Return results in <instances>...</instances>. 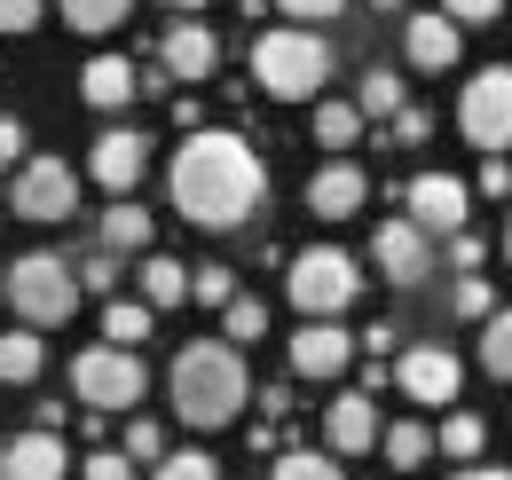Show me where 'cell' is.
<instances>
[{
	"mask_svg": "<svg viewBox=\"0 0 512 480\" xmlns=\"http://www.w3.org/2000/svg\"><path fill=\"white\" fill-rule=\"evenodd\" d=\"M402 213H410L418 229L449 237V229H465V213H473V189H465L457 174H418L410 189H402Z\"/></svg>",
	"mask_w": 512,
	"mask_h": 480,
	"instance_id": "10",
	"label": "cell"
},
{
	"mask_svg": "<svg viewBox=\"0 0 512 480\" xmlns=\"http://www.w3.org/2000/svg\"><path fill=\"white\" fill-rule=\"evenodd\" d=\"M449 480H512V473H505V465H481V457H465V465H457Z\"/></svg>",
	"mask_w": 512,
	"mask_h": 480,
	"instance_id": "45",
	"label": "cell"
},
{
	"mask_svg": "<svg viewBox=\"0 0 512 480\" xmlns=\"http://www.w3.org/2000/svg\"><path fill=\"white\" fill-rule=\"evenodd\" d=\"M166 189H174V213L197 221V229H245L268 197V166L245 134L229 126H190L174 166H166Z\"/></svg>",
	"mask_w": 512,
	"mask_h": 480,
	"instance_id": "1",
	"label": "cell"
},
{
	"mask_svg": "<svg viewBox=\"0 0 512 480\" xmlns=\"http://www.w3.org/2000/svg\"><path fill=\"white\" fill-rule=\"evenodd\" d=\"M379 402L371 394H339L331 410H323V441H331V457H371L379 449Z\"/></svg>",
	"mask_w": 512,
	"mask_h": 480,
	"instance_id": "13",
	"label": "cell"
},
{
	"mask_svg": "<svg viewBox=\"0 0 512 480\" xmlns=\"http://www.w3.org/2000/svg\"><path fill=\"white\" fill-rule=\"evenodd\" d=\"M394 339H402V331H394V323H371V331H363V339H355V347H371V355H386V347H394Z\"/></svg>",
	"mask_w": 512,
	"mask_h": 480,
	"instance_id": "46",
	"label": "cell"
},
{
	"mask_svg": "<svg viewBox=\"0 0 512 480\" xmlns=\"http://www.w3.org/2000/svg\"><path fill=\"white\" fill-rule=\"evenodd\" d=\"M371 205V174L355 166V158H331L316 181H308V213L316 221H347V213H363Z\"/></svg>",
	"mask_w": 512,
	"mask_h": 480,
	"instance_id": "15",
	"label": "cell"
},
{
	"mask_svg": "<svg viewBox=\"0 0 512 480\" xmlns=\"http://www.w3.org/2000/svg\"><path fill=\"white\" fill-rule=\"evenodd\" d=\"M79 480H134V457L127 449H95V457L79 465Z\"/></svg>",
	"mask_w": 512,
	"mask_h": 480,
	"instance_id": "37",
	"label": "cell"
},
{
	"mask_svg": "<svg viewBox=\"0 0 512 480\" xmlns=\"http://www.w3.org/2000/svg\"><path fill=\"white\" fill-rule=\"evenodd\" d=\"M150 480H221V465H213L205 449H166V457H158V473H150Z\"/></svg>",
	"mask_w": 512,
	"mask_h": 480,
	"instance_id": "32",
	"label": "cell"
},
{
	"mask_svg": "<svg viewBox=\"0 0 512 480\" xmlns=\"http://www.w3.org/2000/svg\"><path fill=\"white\" fill-rule=\"evenodd\" d=\"M142 386H150V370L134 347H79L71 355V402H87V410H134L142 402Z\"/></svg>",
	"mask_w": 512,
	"mask_h": 480,
	"instance_id": "6",
	"label": "cell"
},
{
	"mask_svg": "<svg viewBox=\"0 0 512 480\" xmlns=\"http://www.w3.org/2000/svg\"><path fill=\"white\" fill-rule=\"evenodd\" d=\"M56 8H64L71 32H87V40H95V32H119V24H127L134 0H56Z\"/></svg>",
	"mask_w": 512,
	"mask_h": 480,
	"instance_id": "25",
	"label": "cell"
},
{
	"mask_svg": "<svg viewBox=\"0 0 512 480\" xmlns=\"http://www.w3.org/2000/svg\"><path fill=\"white\" fill-rule=\"evenodd\" d=\"M158 71L166 79H213L221 71V40L205 32V24H166V40H158Z\"/></svg>",
	"mask_w": 512,
	"mask_h": 480,
	"instance_id": "17",
	"label": "cell"
},
{
	"mask_svg": "<svg viewBox=\"0 0 512 480\" xmlns=\"http://www.w3.org/2000/svg\"><path fill=\"white\" fill-rule=\"evenodd\" d=\"M481 260H489V244L473 237V229H449V268H457V276H465V268H481Z\"/></svg>",
	"mask_w": 512,
	"mask_h": 480,
	"instance_id": "40",
	"label": "cell"
},
{
	"mask_svg": "<svg viewBox=\"0 0 512 480\" xmlns=\"http://www.w3.org/2000/svg\"><path fill=\"white\" fill-rule=\"evenodd\" d=\"M457 126L473 150H512V63L473 71V87L457 95Z\"/></svg>",
	"mask_w": 512,
	"mask_h": 480,
	"instance_id": "8",
	"label": "cell"
},
{
	"mask_svg": "<svg viewBox=\"0 0 512 480\" xmlns=\"http://www.w3.org/2000/svg\"><path fill=\"white\" fill-rule=\"evenodd\" d=\"M426 134H434V111H418V103H402V111H394V142H402V150H410V142H426Z\"/></svg>",
	"mask_w": 512,
	"mask_h": 480,
	"instance_id": "41",
	"label": "cell"
},
{
	"mask_svg": "<svg viewBox=\"0 0 512 480\" xmlns=\"http://www.w3.org/2000/svg\"><path fill=\"white\" fill-rule=\"evenodd\" d=\"M150 323H158V307H150V300H127V307H111V315H103V339H111V347H134V339H150Z\"/></svg>",
	"mask_w": 512,
	"mask_h": 480,
	"instance_id": "30",
	"label": "cell"
},
{
	"mask_svg": "<svg viewBox=\"0 0 512 480\" xmlns=\"http://www.w3.org/2000/svg\"><path fill=\"white\" fill-rule=\"evenodd\" d=\"M48 370V347L32 339V323H16L8 339H0V386H32Z\"/></svg>",
	"mask_w": 512,
	"mask_h": 480,
	"instance_id": "22",
	"label": "cell"
},
{
	"mask_svg": "<svg viewBox=\"0 0 512 480\" xmlns=\"http://www.w3.org/2000/svg\"><path fill=\"white\" fill-rule=\"evenodd\" d=\"M253 79L276 103H316L323 79H331V40L316 24H276V32L253 40Z\"/></svg>",
	"mask_w": 512,
	"mask_h": 480,
	"instance_id": "3",
	"label": "cell"
},
{
	"mask_svg": "<svg viewBox=\"0 0 512 480\" xmlns=\"http://www.w3.org/2000/svg\"><path fill=\"white\" fill-rule=\"evenodd\" d=\"M371 8H386V16H394V8H402V0H371Z\"/></svg>",
	"mask_w": 512,
	"mask_h": 480,
	"instance_id": "49",
	"label": "cell"
},
{
	"mask_svg": "<svg viewBox=\"0 0 512 480\" xmlns=\"http://www.w3.org/2000/svg\"><path fill=\"white\" fill-rule=\"evenodd\" d=\"M268 480H347V473H339L331 449H284V457L268 465Z\"/></svg>",
	"mask_w": 512,
	"mask_h": 480,
	"instance_id": "28",
	"label": "cell"
},
{
	"mask_svg": "<svg viewBox=\"0 0 512 480\" xmlns=\"http://www.w3.org/2000/svg\"><path fill=\"white\" fill-rule=\"evenodd\" d=\"M379 449H386V465H394V473H410V465H426V457H434V425L402 418V425H386V433H379Z\"/></svg>",
	"mask_w": 512,
	"mask_h": 480,
	"instance_id": "23",
	"label": "cell"
},
{
	"mask_svg": "<svg viewBox=\"0 0 512 480\" xmlns=\"http://www.w3.org/2000/svg\"><path fill=\"white\" fill-rule=\"evenodd\" d=\"M371 260H379V276L394 292H418L434 276V229H418L410 213H394V221L371 229Z\"/></svg>",
	"mask_w": 512,
	"mask_h": 480,
	"instance_id": "9",
	"label": "cell"
},
{
	"mask_svg": "<svg viewBox=\"0 0 512 480\" xmlns=\"http://www.w3.org/2000/svg\"><path fill=\"white\" fill-rule=\"evenodd\" d=\"M166 394H174V418L197 425V433H213V425L245 418V402H253V370L237 355V339H190L174 370H166Z\"/></svg>",
	"mask_w": 512,
	"mask_h": 480,
	"instance_id": "2",
	"label": "cell"
},
{
	"mask_svg": "<svg viewBox=\"0 0 512 480\" xmlns=\"http://www.w3.org/2000/svg\"><path fill=\"white\" fill-rule=\"evenodd\" d=\"M150 237H158V221H150L142 205H127V197H119V205L95 221V244H111V252H142Z\"/></svg>",
	"mask_w": 512,
	"mask_h": 480,
	"instance_id": "21",
	"label": "cell"
},
{
	"mask_svg": "<svg viewBox=\"0 0 512 480\" xmlns=\"http://www.w3.org/2000/svg\"><path fill=\"white\" fill-rule=\"evenodd\" d=\"M142 174H150V142H142L134 126H111V134H95V189L127 197Z\"/></svg>",
	"mask_w": 512,
	"mask_h": 480,
	"instance_id": "16",
	"label": "cell"
},
{
	"mask_svg": "<svg viewBox=\"0 0 512 480\" xmlns=\"http://www.w3.org/2000/svg\"><path fill=\"white\" fill-rule=\"evenodd\" d=\"M16 158H24V126H16V119H0V174H8Z\"/></svg>",
	"mask_w": 512,
	"mask_h": 480,
	"instance_id": "44",
	"label": "cell"
},
{
	"mask_svg": "<svg viewBox=\"0 0 512 480\" xmlns=\"http://www.w3.org/2000/svg\"><path fill=\"white\" fill-rule=\"evenodd\" d=\"M276 8H284V24H331L347 0H276Z\"/></svg>",
	"mask_w": 512,
	"mask_h": 480,
	"instance_id": "39",
	"label": "cell"
},
{
	"mask_svg": "<svg viewBox=\"0 0 512 480\" xmlns=\"http://www.w3.org/2000/svg\"><path fill=\"white\" fill-rule=\"evenodd\" d=\"M134 71L127 56H95L87 71H79V95H87V111H119V103H134Z\"/></svg>",
	"mask_w": 512,
	"mask_h": 480,
	"instance_id": "19",
	"label": "cell"
},
{
	"mask_svg": "<svg viewBox=\"0 0 512 480\" xmlns=\"http://www.w3.org/2000/svg\"><path fill=\"white\" fill-rule=\"evenodd\" d=\"M229 292H237V276L213 260V268H190V300H205V307H229Z\"/></svg>",
	"mask_w": 512,
	"mask_h": 480,
	"instance_id": "34",
	"label": "cell"
},
{
	"mask_svg": "<svg viewBox=\"0 0 512 480\" xmlns=\"http://www.w3.org/2000/svg\"><path fill=\"white\" fill-rule=\"evenodd\" d=\"M481 370H489V378H512V307H489V315H481Z\"/></svg>",
	"mask_w": 512,
	"mask_h": 480,
	"instance_id": "26",
	"label": "cell"
},
{
	"mask_svg": "<svg viewBox=\"0 0 512 480\" xmlns=\"http://www.w3.org/2000/svg\"><path fill=\"white\" fill-rule=\"evenodd\" d=\"M64 473H71V449H64V433H48V425H32V433H16L0 449V480H64Z\"/></svg>",
	"mask_w": 512,
	"mask_h": 480,
	"instance_id": "14",
	"label": "cell"
},
{
	"mask_svg": "<svg viewBox=\"0 0 512 480\" xmlns=\"http://www.w3.org/2000/svg\"><path fill=\"white\" fill-rule=\"evenodd\" d=\"M0 307H16V323H32V331H56L79 315V268L64 252H24L0 276Z\"/></svg>",
	"mask_w": 512,
	"mask_h": 480,
	"instance_id": "4",
	"label": "cell"
},
{
	"mask_svg": "<svg viewBox=\"0 0 512 480\" xmlns=\"http://www.w3.org/2000/svg\"><path fill=\"white\" fill-rule=\"evenodd\" d=\"M8 205L24 221H71L79 213V174L64 158H16L8 166Z\"/></svg>",
	"mask_w": 512,
	"mask_h": 480,
	"instance_id": "7",
	"label": "cell"
},
{
	"mask_svg": "<svg viewBox=\"0 0 512 480\" xmlns=\"http://www.w3.org/2000/svg\"><path fill=\"white\" fill-rule=\"evenodd\" d=\"M481 189H489V197H512V166H505V150H489V166H481Z\"/></svg>",
	"mask_w": 512,
	"mask_h": 480,
	"instance_id": "43",
	"label": "cell"
},
{
	"mask_svg": "<svg viewBox=\"0 0 512 480\" xmlns=\"http://www.w3.org/2000/svg\"><path fill=\"white\" fill-rule=\"evenodd\" d=\"M119 449H127L134 465H158V457H166V433H158V418H134V425H127V441H119Z\"/></svg>",
	"mask_w": 512,
	"mask_h": 480,
	"instance_id": "35",
	"label": "cell"
},
{
	"mask_svg": "<svg viewBox=\"0 0 512 480\" xmlns=\"http://www.w3.org/2000/svg\"><path fill=\"white\" fill-rule=\"evenodd\" d=\"M394 386H402L410 402L442 410V402H457V386H465V362L449 355V347H410V355L394 362Z\"/></svg>",
	"mask_w": 512,
	"mask_h": 480,
	"instance_id": "11",
	"label": "cell"
},
{
	"mask_svg": "<svg viewBox=\"0 0 512 480\" xmlns=\"http://www.w3.org/2000/svg\"><path fill=\"white\" fill-rule=\"evenodd\" d=\"M505 260H512V213H505Z\"/></svg>",
	"mask_w": 512,
	"mask_h": 480,
	"instance_id": "48",
	"label": "cell"
},
{
	"mask_svg": "<svg viewBox=\"0 0 512 480\" xmlns=\"http://www.w3.org/2000/svg\"><path fill=\"white\" fill-rule=\"evenodd\" d=\"M166 8H174V16H197V8H205V0H166Z\"/></svg>",
	"mask_w": 512,
	"mask_h": 480,
	"instance_id": "47",
	"label": "cell"
},
{
	"mask_svg": "<svg viewBox=\"0 0 512 480\" xmlns=\"http://www.w3.org/2000/svg\"><path fill=\"white\" fill-rule=\"evenodd\" d=\"M449 307H457L465 323H481V315L497 307V292H489V276H473V268H465V276H457V292H449Z\"/></svg>",
	"mask_w": 512,
	"mask_h": 480,
	"instance_id": "33",
	"label": "cell"
},
{
	"mask_svg": "<svg viewBox=\"0 0 512 480\" xmlns=\"http://www.w3.org/2000/svg\"><path fill=\"white\" fill-rule=\"evenodd\" d=\"M87 284H95V292H111V284H119V252H111V244H95V252L79 260V292H87Z\"/></svg>",
	"mask_w": 512,
	"mask_h": 480,
	"instance_id": "36",
	"label": "cell"
},
{
	"mask_svg": "<svg viewBox=\"0 0 512 480\" xmlns=\"http://www.w3.org/2000/svg\"><path fill=\"white\" fill-rule=\"evenodd\" d=\"M442 16H449V24H497L505 0H442Z\"/></svg>",
	"mask_w": 512,
	"mask_h": 480,
	"instance_id": "38",
	"label": "cell"
},
{
	"mask_svg": "<svg viewBox=\"0 0 512 480\" xmlns=\"http://www.w3.org/2000/svg\"><path fill=\"white\" fill-rule=\"evenodd\" d=\"M316 142L323 150H355L363 142V111L355 103H316Z\"/></svg>",
	"mask_w": 512,
	"mask_h": 480,
	"instance_id": "27",
	"label": "cell"
},
{
	"mask_svg": "<svg viewBox=\"0 0 512 480\" xmlns=\"http://www.w3.org/2000/svg\"><path fill=\"white\" fill-rule=\"evenodd\" d=\"M134 284H142V300L158 307V315H166V307H182V300H190V268H182L174 252H150V260L134 268Z\"/></svg>",
	"mask_w": 512,
	"mask_h": 480,
	"instance_id": "20",
	"label": "cell"
},
{
	"mask_svg": "<svg viewBox=\"0 0 512 480\" xmlns=\"http://www.w3.org/2000/svg\"><path fill=\"white\" fill-rule=\"evenodd\" d=\"M48 16V0H0V32H32Z\"/></svg>",
	"mask_w": 512,
	"mask_h": 480,
	"instance_id": "42",
	"label": "cell"
},
{
	"mask_svg": "<svg viewBox=\"0 0 512 480\" xmlns=\"http://www.w3.org/2000/svg\"><path fill=\"white\" fill-rule=\"evenodd\" d=\"M284 300L300 307V315H347V307L363 300V268H355V252L308 244V252L292 260V276H284Z\"/></svg>",
	"mask_w": 512,
	"mask_h": 480,
	"instance_id": "5",
	"label": "cell"
},
{
	"mask_svg": "<svg viewBox=\"0 0 512 480\" xmlns=\"http://www.w3.org/2000/svg\"><path fill=\"white\" fill-rule=\"evenodd\" d=\"M355 362V339L339 331V315H308L300 331H292V370L300 378H339Z\"/></svg>",
	"mask_w": 512,
	"mask_h": 480,
	"instance_id": "12",
	"label": "cell"
},
{
	"mask_svg": "<svg viewBox=\"0 0 512 480\" xmlns=\"http://www.w3.org/2000/svg\"><path fill=\"white\" fill-rule=\"evenodd\" d=\"M355 111H363V119H394V111H402V79H394V71H363Z\"/></svg>",
	"mask_w": 512,
	"mask_h": 480,
	"instance_id": "29",
	"label": "cell"
},
{
	"mask_svg": "<svg viewBox=\"0 0 512 480\" xmlns=\"http://www.w3.org/2000/svg\"><path fill=\"white\" fill-rule=\"evenodd\" d=\"M434 449L465 465V457H481V449H489V425L473 418V410H449V418H442V433H434Z\"/></svg>",
	"mask_w": 512,
	"mask_h": 480,
	"instance_id": "24",
	"label": "cell"
},
{
	"mask_svg": "<svg viewBox=\"0 0 512 480\" xmlns=\"http://www.w3.org/2000/svg\"><path fill=\"white\" fill-rule=\"evenodd\" d=\"M402 56L418 63V71H449V63L465 56V24H449L442 8L410 16V24H402Z\"/></svg>",
	"mask_w": 512,
	"mask_h": 480,
	"instance_id": "18",
	"label": "cell"
},
{
	"mask_svg": "<svg viewBox=\"0 0 512 480\" xmlns=\"http://www.w3.org/2000/svg\"><path fill=\"white\" fill-rule=\"evenodd\" d=\"M221 331H229L237 347H253L260 331H268V307H260V300H245V292H229V307H221Z\"/></svg>",
	"mask_w": 512,
	"mask_h": 480,
	"instance_id": "31",
	"label": "cell"
}]
</instances>
